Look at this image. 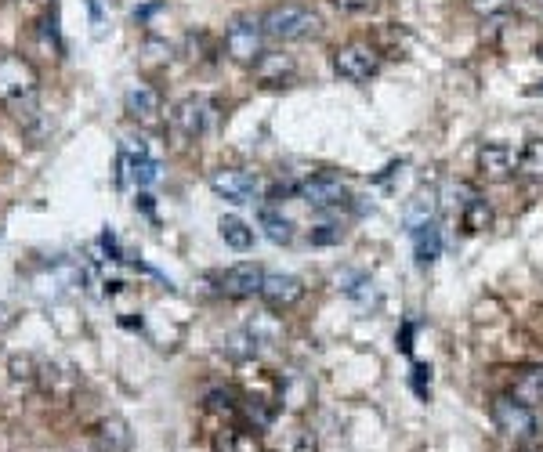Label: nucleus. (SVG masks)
Segmentation results:
<instances>
[{
	"label": "nucleus",
	"mask_w": 543,
	"mask_h": 452,
	"mask_svg": "<svg viewBox=\"0 0 543 452\" xmlns=\"http://www.w3.org/2000/svg\"><path fill=\"white\" fill-rule=\"evenodd\" d=\"M0 102L15 120L33 123L40 113V76L22 55H0Z\"/></svg>",
	"instance_id": "obj_1"
},
{
	"label": "nucleus",
	"mask_w": 543,
	"mask_h": 452,
	"mask_svg": "<svg viewBox=\"0 0 543 452\" xmlns=\"http://www.w3.org/2000/svg\"><path fill=\"white\" fill-rule=\"evenodd\" d=\"M261 26H265V37L290 44V40L312 37L315 29H319V15L312 8H305V4H276L261 19Z\"/></svg>",
	"instance_id": "obj_2"
},
{
	"label": "nucleus",
	"mask_w": 543,
	"mask_h": 452,
	"mask_svg": "<svg viewBox=\"0 0 543 452\" xmlns=\"http://www.w3.org/2000/svg\"><path fill=\"white\" fill-rule=\"evenodd\" d=\"M489 413H493L496 431L504 434V438H511V442H533L536 434H540L533 405H525L522 398L515 395L493 398V409H489Z\"/></svg>",
	"instance_id": "obj_3"
},
{
	"label": "nucleus",
	"mask_w": 543,
	"mask_h": 452,
	"mask_svg": "<svg viewBox=\"0 0 543 452\" xmlns=\"http://www.w3.org/2000/svg\"><path fill=\"white\" fill-rule=\"evenodd\" d=\"M297 196L315 210L352 207V189L344 185L341 174H334V170H323V174H312V178L297 181Z\"/></svg>",
	"instance_id": "obj_4"
},
{
	"label": "nucleus",
	"mask_w": 543,
	"mask_h": 452,
	"mask_svg": "<svg viewBox=\"0 0 543 452\" xmlns=\"http://www.w3.org/2000/svg\"><path fill=\"white\" fill-rule=\"evenodd\" d=\"M449 210L457 217V225L464 236H478V232H486L493 225V210H489L486 196L471 185H453L449 192Z\"/></svg>",
	"instance_id": "obj_5"
},
{
	"label": "nucleus",
	"mask_w": 543,
	"mask_h": 452,
	"mask_svg": "<svg viewBox=\"0 0 543 452\" xmlns=\"http://www.w3.org/2000/svg\"><path fill=\"white\" fill-rule=\"evenodd\" d=\"M225 55L239 66H258L265 55V26L261 19H236L225 29Z\"/></svg>",
	"instance_id": "obj_6"
},
{
	"label": "nucleus",
	"mask_w": 543,
	"mask_h": 452,
	"mask_svg": "<svg viewBox=\"0 0 543 452\" xmlns=\"http://www.w3.org/2000/svg\"><path fill=\"white\" fill-rule=\"evenodd\" d=\"M214 120H218V105H214V98H207V95L181 98V102L171 109V127L181 134V138H203V134L214 127Z\"/></svg>",
	"instance_id": "obj_7"
},
{
	"label": "nucleus",
	"mask_w": 543,
	"mask_h": 452,
	"mask_svg": "<svg viewBox=\"0 0 543 452\" xmlns=\"http://www.w3.org/2000/svg\"><path fill=\"white\" fill-rule=\"evenodd\" d=\"M381 69V55L370 48V44H344V48L334 51V73L348 84H366L370 76H377Z\"/></svg>",
	"instance_id": "obj_8"
},
{
	"label": "nucleus",
	"mask_w": 543,
	"mask_h": 452,
	"mask_svg": "<svg viewBox=\"0 0 543 452\" xmlns=\"http://www.w3.org/2000/svg\"><path fill=\"white\" fill-rule=\"evenodd\" d=\"M210 189H214L218 199H225V203L247 207V203L258 199V178L250 170H214L210 174Z\"/></svg>",
	"instance_id": "obj_9"
},
{
	"label": "nucleus",
	"mask_w": 543,
	"mask_h": 452,
	"mask_svg": "<svg viewBox=\"0 0 543 452\" xmlns=\"http://www.w3.org/2000/svg\"><path fill=\"white\" fill-rule=\"evenodd\" d=\"M160 181V163L149 156V152L138 145L134 149L131 142L120 149V185H134V189H149Z\"/></svg>",
	"instance_id": "obj_10"
},
{
	"label": "nucleus",
	"mask_w": 543,
	"mask_h": 452,
	"mask_svg": "<svg viewBox=\"0 0 543 452\" xmlns=\"http://www.w3.org/2000/svg\"><path fill=\"white\" fill-rule=\"evenodd\" d=\"M265 268L254 261H243V264H232L229 272H221L218 279V290L225 293V297H254V293H261V283H265Z\"/></svg>",
	"instance_id": "obj_11"
},
{
	"label": "nucleus",
	"mask_w": 543,
	"mask_h": 452,
	"mask_svg": "<svg viewBox=\"0 0 543 452\" xmlns=\"http://www.w3.org/2000/svg\"><path fill=\"white\" fill-rule=\"evenodd\" d=\"M478 170H482V178L486 181H507L518 174V152L511 145H482L478 149Z\"/></svg>",
	"instance_id": "obj_12"
},
{
	"label": "nucleus",
	"mask_w": 543,
	"mask_h": 452,
	"mask_svg": "<svg viewBox=\"0 0 543 452\" xmlns=\"http://www.w3.org/2000/svg\"><path fill=\"white\" fill-rule=\"evenodd\" d=\"M261 297H265L268 308H294V304L305 297V283H301L297 275L272 272L265 275V283H261Z\"/></svg>",
	"instance_id": "obj_13"
},
{
	"label": "nucleus",
	"mask_w": 543,
	"mask_h": 452,
	"mask_svg": "<svg viewBox=\"0 0 543 452\" xmlns=\"http://www.w3.org/2000/svg\"><path fill=\"white\" fill-rule=\"evenodd\" d=\"M254 76H258L261 87H286L297 76V66L294 58L283 55V51H265L258 58V66H254Z\"/></svg>",
	"instance_id": "obj_14"
},
{
	"label": "nucleus",
	"mask_w": 543,
	"mask_h": 452,
	"mask_svg": "<svg viewBox=\"0 0 543 452\" xmlns=\"http://www.w3.org/2000/svg\"><path fill=\"white\" fill-rule=\"evenodd\" d=\"M124 105H127V113H131V120L138 123H156L163 113L160 91H153L149 84H134L124 95Z\"/></svg>",
	"instance_id": "obj_15"
},
{
	"label": "nucleus",
	"mask_w": 543,
	"mask_h": 452,
	"mask_svg": "<svg viewBox=\"0 0 543 452\" xmlns=\"http://www.w3.org/2000/svg\"><path fill=\"white\" fill-rule=\"evenodd\" d=\"M95 452H131V431H127L124 420H102L95 431Z\"/></svg>",
	"instance_id": "obj_16"
},
{
	"label": "nucleus",
	"mask_w": 543,
	"mask_h": 452,
	"mask_svg": "<svg viewBox=\"0 0 543 452\" xmlns=\"http://www.w3.org/2000/svg\"><path fill=\"white\" fill-rule=\"evenodd\" d=\"M435 210H439V196L431 189H420L410 196V203H406V225H410V232H417V228L431 225L435 221Z\"/></svg>",
	"instance_id": "obj_17"
},
{
	"label": "nucleus",
	"mask_w": 543,
	"mask_h": 452,
	"mask_svg": "<svg viewBox=\"0 0 543 452\" xmlns=\"http://www.w3.org/2000/svg\"><path fill=\"white\" fill-rule=\"evenodd\" d=\"M413 254H417L420 268H428V264H435L442 257V228L435 221L413 232Z\"/></svg>",
	"instance_id": "obj_18"
},
{
	"label": "nucleus",
	"mask_w": 543,
	"mask_h": 452,
	"mask_svg": "<svg viewBox=\"0 0 543 452\" xmlns=\"http://www.w3.org/2000/svg\"><path fill=\"white\" fill-rule=\"evenodd\" d=\"M258 221H261V228H265V236L272 239L276 246H286L290 239H294V225H290V221H286L276 207H261Z\"/></svg>",
	"instance_id": "obj_19"
},
{
	"label": "nucleus",
	"mask_w": 543,
	"mask_h": 452,
	"mask_svg": "<svg viewBox=\"0 0 543 452\" xmlns=\"http://www.w3.org/2000/svg\"><path fill=\"white\" fill-rule=\"evenodd\" d=\"M221 239L232 246V250H243L247 254L250 246H254V228L247 221H239V217H221Z\"/></svg>",
	"instance_id": "obj_20"
},
{
	"label": "nucleus",
	"mask_w": 543,
	"mask_h": 452,
	"mask_svg": "<svg viewBox=\"0 0 543 452\" xmlns=\"http://www.w3.org/2000/svg\"><path fill=\"white\" fill-rule=\"evenodd\" d=\"M515 398L525 405H543V369H522L515 380Z\"/></svg>",
	"instance_id": "obj_21"
},
{
	"label": "nucleus",
	"mask_w": 543,
	"mask_h": 452,
	"mask_svg": "<svg viewBox=\"0 0 543 452\" xmlns=\"http://www.w3.org/2000/svg\"><path fill=\"white\" fill-rule=\"evenodd\" d=\"M518 174L529 181H543V142H529L518 152Z\"/></svg>",
	"instance_id": "obj_22"
},
{
	"label": "nucleus",
	"mask_w": 543,
	"mask_h": 452,
	"mask_svg": "<svg viewBox=\"0 0 543 452\" xmlns=\"http://www.w3.org/2000/svg\"><path fill=\"white\" fill-rule=\"evenodd\" d=\"M344 283H352V286H344V293L352 297V301L359 304H381V297H377V290H373V279H366V275H344Z\"/></svg>",
	"instance_id": "obj_23"
},
{
	"label": "nucleus",
	"mask_w": 543,
	"mask_h": 452,
	"mask_svg": "<svg viewBox=\"0 0 543 452\" xmlns=\"http://www.w3.org/2000/svg\"><path fill=\"white\" fill-rule=\"evenodd\" d=\"M37 37L40 44L51 51V55H58L62 51V40H58V11L51 8V15H44V19L37 22Z\"/></svg>",
	"instance_id": "obj_24"
},
{
	"label": "nucleus",
	"mask_w": 543,
	"mask_h": 452,
	"mask_svg": "<svg viewBox=\"0 0 543 452\" xmlns=\"http://www.w3.org/2000/svg\"><path fill=\"white\" fill-rule=\"evenodd\" d=\"M341 239H344L341 225H319L308 232V243L312 246H334V243H341Z\"/></svg>",
	"instance_id": "obj_25"
},
{
	"label": "nucleus",
	"mask_w": 543,
	"mask_h": 452,
	"mask_svg": "<svg viewBox=\"0 0 543 452\" xmlns=\"http://www.w3.org/2000/svg\"><path fill=\"white\" fill-rule=\"evenodd\" d=\"M471 4V11H478L482 19H496V15H504L507 8H511V0H467Z\"/></svg>",
	"instance_id": "obj_26"
},
{
	"label": "nucleus",
	"mask_w": 543,
	"mask_h": 452,
	"mask_svg": "<svg viewBox=\"0 0 543 452\" xmlns=\"http://www.w3.org/2000/svg\"><path fill=\"white\" fill-rule=\"evenodd\" d=\"M410 380H413V391H417V398H424V402H428V398H431V366L417 362Z\"/></svg>",
	"instance_id": "obj_27"
},
{
	"label": "nucleus",
	"mask_w": 543,
	"mask_h": 452,
	"mask_svg": "<svg viewBox=\"0 0 543 452\" xmlns=\"http://www.w3.org/2000/svg\"><path fill=\"white\" fill-rule=\"evenodd\" d=\"M214 452H243V438H239L236 427H225V431L214 438Z\"/></svg>",
	"instance_id": "obj_28"
},
{
	"label": "nucleus",
	"mask_w": 543,
	"mask_h": 452,
	"mask_svg": "<svg viewBox=\"0 0 543 452\" xmlns=\"http://www.w3.org/2000/svg\"><path fill=\"white\" fill-rule=\"evenodd\" d=\"M337 8L341 11H370L373 4H377V0H334Z\"/></svg>",
	"instance_id": "obj_29"
},
{
	"label": "nucleus",
	"mask_w": 543,
	"mask_h": 452,
	"mask_svg": "<svg viewBox=\"0 0 543 452\" xmlns=\"http://www.w3.org/2000/svg\"><path fill=\"white\" fill-rule=\"evenodd\" d=\"M410 340H413V322H406V326H402V337H399V348L406 351V355H410V348H413Z\"/></svg>",
	"instance_id": "obj_30"
},
{
	"label": "nucleus",
	"mask_w": 543,
	"mask_h": 452,
	"mask_svg": "<svg viewBox=\"0 0 543 452\" xmlns=\"http://www.w3.org/2000/svg\"><path fill=\"white\" fill-rule=\"evenodd\" d=\"M540 62H543V40H540Z\"/></svg>",
	"instance_id": "obj_31"
},
{
	"label": "nucleus",
	"mask_w": 543,
	"mask_h": 452,
	"mask_svg": "<svg viewBox=\"0 0 543 452\" xmlns=\"http://www.w3.org/2000/svg\"><path fill=\"white\" fill-rule=\"evenodd\" d=\"M37 4H51V0H37Z\"/></svg>",
	"instance_id": "obj_32"
}]
</instances>
